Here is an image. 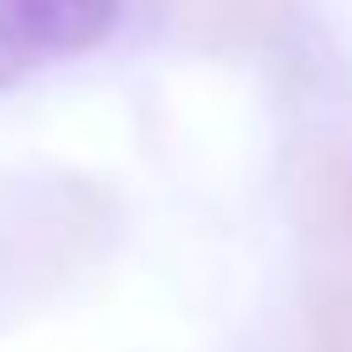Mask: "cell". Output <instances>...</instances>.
<instances>
[{"instance_id":"6da1fadb","label":"cell","mask_w":352,"mask_h":352,"mask_svg":"<svg viewBox=\"0 0 352 352\" xmlns=\"http://www.w3.org/2000/svg\"><path fill=\"white\" fill-rule=\"evenodd\" d=\"M0 11L32 52H88L114 32L120 0H0Z\"/></svg>"},{"instance_id":"7a4b0ae2","label":"cell","mask_w":352,"mask_h":352,"mask_svg":"<svg viewBox=\"0 0 352 352\" xmlns=\"http://www.w3.org/2000/svg\"><path fill=\"white\" fill-rule=\"evenodd\" d=\"M223 6H228L233 26H264L270 16H275L280 0H176L182 21L197 26V32H218V26H223Z\"/></svg>"},{"instance_id":"3957f363","label":"cell","mask_w":352,"mask_h":352,"mask_svg":"<svg viewBox=\"0 0 352 352\" xmlns=\"http://www.w3.org/2000/svg\"><path fill=\"white\" fill-rule=\"evenodd\" d=\"M26 52H32V47L11 32V21H6V11H0V88H11L16 78L26 73Z\"/></svg>"}]
</instances>
